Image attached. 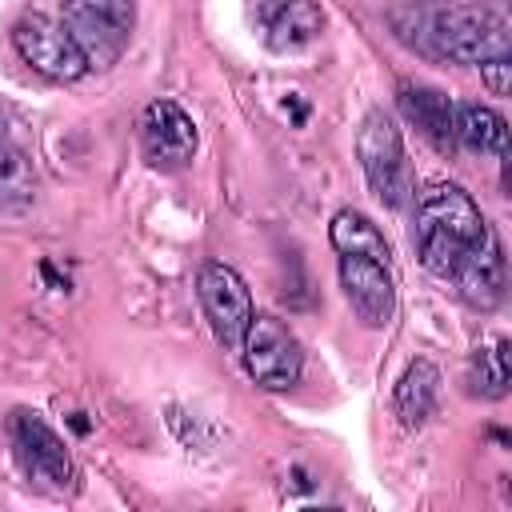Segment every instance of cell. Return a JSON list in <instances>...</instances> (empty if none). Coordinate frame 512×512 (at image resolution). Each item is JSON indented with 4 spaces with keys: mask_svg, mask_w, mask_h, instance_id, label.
Instances as JSON below:
<instances>
[{
    "mask_svg": "<svg viewBox=\"0 0 512 512\" xmlns=\"http://www.w3.org/2000/svg\"><path fill=\"white\" fill-rule=\"evenodd\" d=\"M240 356H244V368L248 376L268 388V392H284L300 380L304 372V348L300 340L292 336V328L268 312H252L248 328H244V340H240Z\"/></svg>",
    "mask_w": 512,
    "mask_h": 512,
    "instance_id": "4",
    "label": "cell"
},
{
    "mask_svg": "<svg viewBox=\"0 0 512 512\" xmlns=\"http://www.w3.org/2000/svg\"><path fill=\"white\" fill-rule=\"evenodd\" d=\"M252 24L272 52H296L324 28L316 0H252Z\"/></svg>",
    "mask_w": 512,
    "mask_h": 512,
    "instance_id": "11",
    "label": "cell"
},
{
    "mask_svg": "<svg viewBox=\"0 0 512 512\" xmlns=\"http://www.w3.org/2000/svg\"><path fill=\"white\" fill-rule=\"evenodd\" d=\"M8 432H12L16 460H20V468H24L32 480H48V484H56V488H68V480H72L68 448H64V440L40 420V412H28V408L12 412Z\"/></svg>",
    "mask_w": 512,
    "mask_h": 512,
    "instance_id": "8",
    "label": "cell"
},
{
    "mask_svg": "<svg viewBox=\"0 0 512 512\" xmlns=\"http://www.w3.org/2000/svg\"><path fill=\"white\" fill-rule=\"evenodd\" d=\"M392 28L404 44L452 64H484L512 56L508 24L488 8H408L392 12Z\"/></svg>",
    "mask_w": 512,
    "mask_h": 512,
    "instance_id": "1",
    "label": "cell"
},
{
    "mask_svg": "<svg viewBox=\"0 0 512 512\" xmlns=\"http://www.w3.org/2000/svg\"><path fill=\"white\" fill-rule=\"evenodd\" d=\"M72 40L80 44L88 68L92 64H112L136 24L132 0H64V20H60Z\"/></svg>",
    "mask_w": 512,
    "mask_h": 512,
    "instance_id": "5",
    "label": "cell"
},
{
    "mask_svg": "<svg viewBox=\"0 0 512 512\" xmlns=\"http://www.w3.org/2000/svg\"><path fill=\"white\" fill-rule=\"evenodd\" d=\"M288 104H292V120L304 124V120H308V104H304L300 96H288Z\"/></svg>",
    "mask_w": 512,
    "mask_h": 512,
    "instance_id": "20",
    "label": "cell"
},
{
    "mask_svg": "<svg viewBox=\"0 0 512 512\" xmlns=\"http://www.w3.org/2000/svg\"><path fill=\"white\" fill-rule=\"evenodd\" d=\"M456 144L472 148V152H496L504 156L508 148V124L496 108L488 104H476V100H464L456 104Z\"/></svg>",
    "mask_w": 512,
    "mask_h": 512,
    "instance_id": "16",
    "label": "cell"
},
{
    "mask_svg": "<svg viewBox=\"0 0 512 512\" xmlns=\"http://www.w3.org/2000/svg\"><path fill=\"white\" fill-rule=\"evenodd\" d=\"M340 288L348 308L356 312L360 324L368 328H384L396 312V284L384 260H368V256H340Z\"/></svg>",
    "mask_w": 512,
    "mask_h": 512,
    "instance_id": "9",
    "label": "cell"
},
{
    "mask_svg": "<svg viewBox=\"0 0 512 512\" xmlns=\"http://www.w3.org/2000/svg\"><path fill=\"white\" fill-rule=\"evenodd\" d=\"M400 112L436 152L456 148V104L432 84H400Z\"/></svg>",
    "mask_w": 512,
    "mask_h": 512,
    "instance_id": "12",
    "label": "cell"
},
{
    "mask_svg": "<svg viewBox=\"0 0 512 512\" xmlns=\"http://www.w3.org/2000/svg\"><path fill=\"white\" fill-rule=\"evenodd\" d=\"M328 240H332V248H336L340 256H368V260H384V264H388V256H392L384 232H380L364 212H356V208H340V212L332 216Z\"/></svg>",
    "mask_w": 512,
    "mask_h": 512,
    "instance_id": "15",
    "label": "cell"
},
{
    "mask_svg": "<svg viewBox=\"0 0 512 512\" xmlns=\"http://www.w3.org/2000/svg\"><path fill=\"white\" fill-rule=\"evenodd\" d=\"M196 292H200V308H204L216 340L228 344V348H240L244 328H248V320L256 312L252 308V292L240 280V272L220 264V260H208L200 268V276H196Z\"/></svg>",
    "mask_w": 512,
    "mask_h": 512,
    "instance_id": "7",
    "label": "cell"
},
{
    "mask_svg": "<svg viewBox=\"0 0 512 512\" xmlns=\"http://www.w3.org/2000/svg\"><path fill=\"white\" fill-rule=\"evenodd\" d=\"M140 144L148 164L184 168L196 152V124L176 100H152L140 116Z\"/></svg>",
    "mask_w": 512,
    "mask_h": 512,
    "instance_id": "10",
    "label": "cell"
},
{
    "mask_svg": "<svg viewBox=\"0 0 512 512\" xmlns=\"http://www.w3.org/2000/svg\"><path fill=\"white\" fill-rule=\"evenodd\" d=\"M436 4H448V0H436Z\"/></svg>",
    "mask_w": 512,
    "mask_h": 512,
    "instance_id": "23",
    "label": "cell"
},
{
    "mask_svg": "<svg viewBox=\"0 0 512 512\" xmlns=\"http://www.w3.org/2000/svg\"><path fill=\"white\" fill-rule=\"evenodd\" d=\"M68 424H72L76 432H88V420H84V412H72V416H68Z\"/></svg>",
    "mask_w": 512,
    "mask_h": 512,
    "instance_id": "21",
    "label": "cell"
},
{
    "mask_svg": "<svg viewBox=\"0 0 512 512\" xmlns=\"http://www.w3.org/2000/svg\"><path fill=\"white\" fill-rule=\"evenodd\" d=\"M468 388L484 400H500L508 392V340L480 344L468 364Z\"/></svg>",
    "mask_w": 512,
    "mask_h": 512,
    "instance_id": "17",
    "label": "cell"
},
{
    "mask_svg": "<svg viewBox=\"0 0 512 512\" xmlns=\"http://www.w3.org/2000/svg\"><path fill=\"white\" fill-rule=\"evenodd\" d=\"M356 156H360V168H364L368 188H372L388 208H400V204L408 200V192H412V168H408V156H404L400 128L392 124L388 112L372 108V112L360 120Z\"/></svg>",
    "mask_w": 512,
    "mask_h": 512,
    "instance_id": "3",
    "label": "cell"
},
{
    "mask_svg": "<svg viewBox=\"0 0 512 512\" xmlns=\"http://www.w3.org/2000/svg\"><path fill=\"white\" fill-rule=\"evenodd\" d=\"M436 396H440V368L432 360H412L404 368V376L396 380V392H392V404H396V416L404 428H416L432 416L436 408Z\"/></svg>",
    "mask_w": 512,
    "mask_h": 512,
    "instance_id": "14",
    "label": "cell"
},
{
    "mask_svg": "<svg viewBox=\"0 0 512 512\" xmlns=\"http://www.w3.org/2000/svg\"><path fill=\"white\" fill-rule=\"evenodd\" d=\"M452 284H456V292H460L472 308H484V312L504 300V248H500L496 228H492V232L480 240V248L456 268Z\"/></svg>",
    "mask_w": 512,
    "mask_h": 512,
    "instance_id": "13",
    "label": "cell"
},
{
    "mask_svg": "<svg viewBox=\"0 0 512 512\" xmlns=\"http://www.w3.org/2000/svg\"><path fill=\"white\" fill-rule=\"evenodd\" d=\"M4 136H8V112L0 108V140H4Z\"/></svg>",
    "mask_w": 512,
    "mask_h": 512,
    "instance_id": "22",
    "label": "cell"
},
{
    "mask_svg": "<svg viewBox=\"0 0 512 512\" xmlns=\"http://www.w3.org/2000/svg\"><path fill=\"white\" fill-rule=\"evenodd\" d=\"M12 48L32 72L48 80H80L88 72V60L72 40V32L60 20H48L40 12L12 24Z\"/></svg>",
    "mask_w": 512,
    "mask_h": 512,
    "instance_id": "6",
    "label": "cell"
},
{
    "mask_svg": "<svg viewBox=\"0 0 512 512\" xmlns=\"http://www.w3.org/2000/svg\"><path fill=\"white\" fill-rule=\"evenodd\" d=\"M476 68H480V76H484V84H488L492 96H508V88H512V64H508V56L484 60V64H476Z\"/></svg>",
    "mask_w": 512,
    "mask_h": 512,
    "instance_id": "19",
    "label": "cell"
},
{
    "mask_svg": "<svg viewBox=\"0 0 512 512\" xmlns=\"http://www.w3.org/2000/svg\"><path fill=\"white\" fill-rule=\"evenodd\" d=\"M488 232H492V224L480 216L476 200L460 184H428L420 192L412 244H416L420 264L432 276L452 280L456 268L480 248V240Z\"/></svg>",
    "mask_w": 512,
    "mask_h": 512,
    "instance_id": "2",
    "label": "cell"
},
{
    "mask_svg": "<svg viewBox=\"0 0 512 512\" xmlns=\"http://www.w3.org/2000/svg\"><path fill=\"white\" fill-rule=\"evenodd\" d=\"M32 180V160L16 144L0 140V200H28Z\"/></svg>",
    "mask_w": 512,
    "mask_h": 512,
    "instance_id": "18",
    "label": "cell"
}]
</instances>
